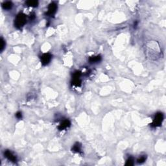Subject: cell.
Instances as JSON below:
<instances>
[{
  "instance_id": "obj_1",
  "label": "cell",
  "mask_w": 166,
  "mask_h": 166,
  "mask_svg": "<svg viewBox=\"0 0 166 166\" xmlns=\"http://www.w3.org/2000/svg\"><path fill=\"white\" fill-rule=\"evenodd\" d=\"M27 22V18L25 14H24L22 12H20L16 16V18L15 19V22H14V24H15V26L17 27V28L20 29L21 27H22L23 25H24Z\"/></svg>"
},
{
  "instance_id": "obj_2",
  "label": "cell",
  "mask_w": 166,
  "mask_h": 166,
  "mask_svg": "<svg viewBox=\"0 0 166 166\" xmlns=\"http://www.w3.org/2000/svg\"><path fill=\"white\" fill-rule=\"evenodd\" d=\"M164 120V115L161 112H158L155 115V119L153 120V122L152 123L153 126H160Z\"/></svg>"
},
{
  "instance_id": "obj_3",
  "label": "cell",
  "mask_w": 166,
  "mask_h": 166,
  "mask_svg": "<svg viewBox=\"0 0 166 166\" xmlns=\"http://www.w3.org/2000/svg\"><path fill=\"white\" fill-rule=\"evenodd\" d=\"M57 4L55 3H51L49 4V7H48V10L47 12V15L49 16H53L57 12Z\"/></svg>"
},
{
  "instance_id": "obj_4",
  "label": "cell",
  "mask_w": 166,
  "mask_h": 166,
  "mask_svg": "<svg viewBox=\"0 0 166 166\" xmlns=\"http://www.w3.org/2000/svg\"><path fill=\"white\" fill-rule=\"evenodd\" d=\"M51 55L50 53H44L42 55L41 57V62L43 66H45L49 63L51 60Z\"/></svg>"
},
{
  "instance_id": "obj_5",
  "label": "cell",
  "mask_w": 166,
  "mask_h": 166,
  "mask_svg": "<svg viewBox=\"0 0 166 166\" xmlns=\"http://www.w3.org/2000/svg\"><path fill=\"white\" fill-rule=\"evenodd\" d=\"M80 77H81V73L79 72H75L73 74V82L72 84L75 86H79L81 84V81L80 79Z\"/></svg>"
},
{
  "instance_id": "obj_6",
  "label": "cell",
  "mask_w": 166,
  "mask_h": 166,
  "mask_svg": "<svg viewBox=\"0 0 166 166\" xmlns=\"http://www.w3.org/2000/svg\"><path fill=\"white\" fill-rule=\"evenodd\" d=\"M4 155H5V156L9 160L11 161L12 162H16V161H17L16 157L12 154V153H11V152L10 151H9V150H7V151H5Z\"/></svg>"
},
{
  "instance_id": "obj_7",
  "label": "cell",
  "mask_w": 166,
  "mask_h": 166,
  "mask_svg": "<svg viewBox=\"0 0 166 166\" xmlns=\"http://www.w3.org/2000/svg\"><path fill=\"white\" fill-rule=\"evenodd\" d=\"M70 124H71L70 121H69L68 119H66V120H64L63 122H62V123L60 124V125L59 126L58 128H59V130H64V129H66V128H68V127H69V126H70Z\"/></svg>"
},
{
  "instance_id": "obj_8",
  "label": "cell",
  "mask_w": 166,
  "mask_h": 166,
  "mask_svg": "<svg viewBox=\"0 0 166 166\" xmlns=\"http://www.w3.org/2000/svg\"><path fill=\"white\" fill-rule=\"evenodd\" d=\"M13 6L12 3L10 1H6L4 2L2 4V7L3 8V9L5 10H10L11 9L12 7Z\"/></svg>"
},
{
  "instance_id": "obj_9",
  "label": "cell",
  "mask_w": 166,
  "mask_h": 166,
  "mask_svg": "<svg viewBox=\"0 0 166 166\" xmlns=\"http://www.w3.org/2000/svg\"><path fill=\"white\" fill-rule=\"evenodd\" d=\"M27 5L29 7H36L38 5V1H35V0H29L26 1Z\"/></svg>"
},
{
  "instance_id": "obj_10",
  "label": "cell",
  "mask_w": 166,
  "mask_h": 166,
  "mask_svg": "<svg viewBox=\"0 0 166 166\" xmlns=\"http://www.w3.org/2000/svg\"><path fill=\"white\" fill-rule=\"evenodd\" d=\"M101 60V56L98 55V56H93L91 57L89 59V61L91 63H95V62H98Z\"/></svg>"
},
{
  "instance_id": "obj_11",
  "label": "cell",
  "mask_w": 166,
  "mask_h": 166,
  "mask_svg": "<svg viewBox=\"0 0 166 166\" xmlns=\"http://www.w3.org/2000/svg\"><path fill=\"white\" fill-rule=\"evenodd\" d=\"M72 151L75 152V153H79L81 151V145L79 143H76L72 148Z\"/></svg>"
},
{
  "instance_id": "obj_12",
  "label": "cell",
  "mask_w": 166,
  "mask_h": 166,
  "mask_svg": "<svg viewBox=\"0 0 166 166\" xmlns=\"http://www.w3.org/2000/svg\"><path fill=\"white\" fill-rule=\"evenodd\" d=\"M0 43H1V45H0V51H3V50L5 47V40H3V38H1V42H0Z\"/></svg>"
},
{
  "instance_id": "obj_13",
  "label": "cell",
  "mask_w": 166,
  "mask_h": 166,
  "mask_svg": "<svg viewBox=\"0 0 166 166\" xmlns=\"http://www.w3.org/2000/svg\"><path fill=\"white\" fill-rule=\"evenodd\" d=\"M133 164H134V160H133V158H131V157L128 158V160H126V164H125V165H126V166H132Z\"/></svg>"
},
{
  "instance_id": "obj_14",
  "label": "cell",
  "mask_w": 166,
  "mask_h": 166,
  "mask_svg": "<svg viewBox=\"0 0 166 166\" xmlns=\"http://www.w3.org/2000/svg\"><path fill=\"white\" fill-rule=\"evenodd\" d=\"M145 160H146V156H141L140 158L138 159V162L140 163V164H142V163H143V162H145Z\"/></svg>"
},
{
  "instance_id": "obj_15",
  "label": "cell",
  "mask_w": 166,
  "mask_h": 166,
  "mask_svg": "<svg viewBox=\"0 0 166 166\" xmlns=\"http://www.w3.org/2000/svg\"><path fill=\"white\" fill-rule=\"evenodd\" d=\"M16 117H17L18 119H21V118L22 117V115H21V113L20 112H17L16 114Z\"/></svg>"
}]
</instances>
